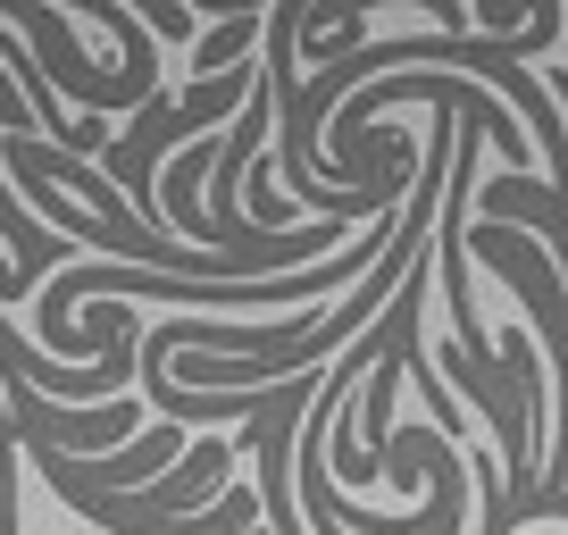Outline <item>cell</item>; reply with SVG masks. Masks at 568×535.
Returning a JSON list of instances; mask_svg holds the SVG:
<instances>
[{
    "mask_svg": "<svg viewBox=\"0 0 568 535\" xmlns=\"http://www.w3.org/2000/svg\"><path fill=\"white\" fill-rule=\"evenodd\" d=\"M142 18H151V42H193V9L184 0H134Z\"/></svg>",
    "mask_w": 568,
    "mask_h": 535,
    "instance_id": "cell-1",
    "label": "cell"
}]
</instances>
